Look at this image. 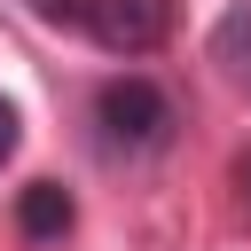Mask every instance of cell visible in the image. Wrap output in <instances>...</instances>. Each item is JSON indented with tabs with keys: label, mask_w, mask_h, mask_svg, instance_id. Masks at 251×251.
<instances>
[{
	"label": "cell",
	"mask_w": 251,
	"mask_h": 251,
	"mask_svg": "<svg viewBox=\"0 0 251 251\" xmlns=\"http://www.w3.org/2000/svg\"><path fill=\"white\" fill-rule=\"evenodd\" d=\"M31 16L55 24V31H86L94 24V0H31Z\"/></svg>",
	"instance_id": "5b68a950"
},
{
	"label": "cell",
	"mask_w": 251,
	"mask_h": 251,
	"mask_svg": "<svg viewBox=\"0 0 251 251\" xmlns=\"http://www.w3.org/2000/svg\"><path fill=\"white\" fill-rule=\"evenodd\" d=\"M86 39L110 55H157L173 39V0H94Z\"/></svg>",
	"instance_id": "7a4b0ae2"
},
{
	"label": "cell",
	"mask_w": 251,
	"mask_h": 251,
	"mask_svg": "<svg viewBox=\"0 0 251 251\" xmlns=\"http://www.w3.org/2000/svg\"><path fill=\"white\" fill-rule=\"evenodd\" d=\"M71 220H78V204H71L63 180H31V188L16 196V235H31V243H63Z\"/></svg>",
	"instance_id": "3957f363"
},
{
	"label": "cell",
	"mask_w": 251,
	"mask_h": 251,
	"mask_svg": "<svg viewBox=\"0 0 251 251\" xmlns=\"http://www.w3.org/2000/svg\"><path fill=\"white\" fill-rule=\"evenodd\" d=\"M16 141H24V118H16V102H8V94H0V165H8V157H16Z\"/></svg>",
	"instance_id": "8992f818"
},
{
	"label": "cell",
	"mask_w": 251,
	"mask_h": 251,
	"mask_svg": "<svg viewBox=\"0 0 251 251\" xmlns=\"http://www.w3.org/2000/svg\"><path fill=\"white\" fill-rule=\"evenodd\" d=\"M227 180H235V196H243V212H251V149H243V157L227 165Z\"/></svg>",
	"instance_id": "52a82bcc"
},
{
	"label": "cell",
	"mask_w": 251,
	"mask_h": 251,
	"mask_svg": "<svg viewBox=\"0 0 251 251\" xmlns=\"http://www.w3.org/2000/svg\"><path fill=\"white\" fill-rule=\"evenodd\" d=\"M212 63H220V78L251 102V0H235V8L212 24Z\"/></svg>",
	"instance_id": "277c9868"
},
{
	"label": "cell",
	"mask_w": 251,
	"mask_h": 251,
	"mask_svg": "<svg viewBox=\"0 0 251 251\" xmlns=\"http://www.w3.org/2000/svg\"><path fill=\"white\" fill-rule=\"evenodd\" d=\"M94 126H102V149H110V157L141 165V157H165V149H173L180 110H173V94H165L157 78L118 71V78H102V94H94Z\"/></svg>",
	"instance_id": "6da1fadb"
}]
</instances>
